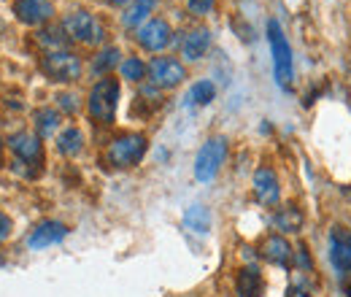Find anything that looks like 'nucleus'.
Masks as SVG:
<instances>
[{
	"mask_svg": "<svg viewBox=\"0 0 351 297\" xmlns=\"http://www.w3.org/2000/svg\"><path fill=\"white\" fill-rule=\"evenodd\" d=\"M267 41H270V54H273V71H276V82L281 89H292L295 79V65H292V46L287 41L281 25L276 19L267 22Z\"/></svg>",
	"mask_w": 351,
	"mask_h": 297,
	"instance_id": "nucleus-1",
	"label": "nucleus"
},
{
	"mask_svg": "<svg viewBox=\"0 0 351 297\" xmlns=\"http://www.w3.org/2000/svg\"><path fill=\"white\" fill-rule=\"evenodd\" d=\"M119 106V82L117 79H100L89 92V114L92 119L111 125Z\"/></svg>",
	"mask_w": 351,
	"mask_h": 297,
	"instance_id": "nucleus-2",
	"label": "nucleus"
},
{
	"mask_svg": "<svg viewBox=\"0 0 351 297\" xmlns=\"http://www.w3.org/2000/svg\"><path fill=\"white\" fill-rule=\"evenodd\" d=\"M146 154V138L141 132H128L111 141L106 160L111 168H132L141 163V157Z\"/></svg>",
	"mask_w": 351,
	"mask_h": 297,
	"instance_id": "nucleus-3",
	"label": "nucleus"
},
{
	"mask_svg": "<svg viewBox=\"0 0 351 297\" xmlns=\"http://www.w3.org/2000/svg\"><path fill=\"white\" fill-rule=\"evenodd\" d=\"M41 71L51 82H62V84L65 82H76L82 76V60L73 51H68V49L46 51L44 60H41Z\"/></svg>",
	"mask_w": 351,
	"mask_h": 297,
	"instance_id": "nucleus-4",
	"label": "nucleus"
},
{
	"mask_svg": "<svg viewBox=\"0 0 351 297\" xmlns=\"http://www.w3.org/2000/svg\"><path fill=\"white\" fill-rule=\"evenodd\" d=\"M224 157H227V141L224 138H208L203 143V149L197 152V160H195V178L208 184L217 178L219 168L224 165Z\"/></svg>",
	"mask_w": 351,
	"mask_h": 297,
	"instance_id": "nucleus-5",
	"label": "nucleus"
},
{
	"mask_svg": "<svg viewBox=\"0 0 351 297\" xmlns=\"http://www.w3.org/2000/svg\"><path fill=\"white\" fill-rule=\"evenodd\" d=\"M62 30L73 38V41H82V43H100L103 41V25L87 14V11H73L65 16L62 22Z\"/></svg>",
	"mask_w": 351,
	"mask_h": 297,
	"instance_id": "nucleus-6",
	"label": "nucleus"
},
{
	"mask_svg": "<svg viewBox=\"0 0 351 297\" xmlns=\"http://www.w3.org/2000/svg\"><path fill=\"white\" fill-rule=\"evenodd\" d=\"M146 71H149L152 84L160 86V89H173V86H178L186 79L184 65L178 60H173V57H154Z\"/></svg>",
	"mask_w": 351,
	"mask_h": 297,
	"instance_id": "nucleus-7",
	"label": "nucleus"
},
{
	"mask_svg": "<svg viewBox=\"0 0 351 297\" xmlns=\"http://www.w3.org/2000/svg\"><path fill=\"white\" fill-rule=\"evenodd\" d=\"M8 149H11L22 163H27V165H38V163L44 160L41 138H38L36 132H27V130L14 132V135L8 138Z\"/></svg>",
	"mask_w": 351,
	"mask_h": 297,
	"instance_id": "nucleus-8",
	"label": "nucleus"
},
{
	"mask_svg": "<svg viewBox=\"0 0 351 297\" xmlns=\"http://www.w3.org/2000/svg\"><path fill=\"white\" fill-rule=\"evenodd\" d=\"M330 259L338 268V273H351V233L346 227H332L330 233Z\"/></svg>",
	"mask_w": 351,
	"mask_h": 297,
	"instance_id": "nucleus-9",
	"label": "nucleus"
},
{
	"mask_svg": "<svg viewBox=\"0 0 351 297\" xmlns=\"http://www.w3.org/2000/svg\"><path fill=\"white\" fill-rule=\"evenodd\" d=\"M14 14H16V19L22 25L36 27V25H44L46 19H51L54 5H51V0H16L14 3Z\"/></svg>",
	"mask_w": 351,
	"mask_h": 297,
	"instance_id": "nucleus-10",
	"label": "nucleus"
},
{
	"mask_svg": "<svg viewBox=\"0 0 351 297\" xmlns=\"http://www.w3.org/2000/svg\"><path fill=\"white\" fill-rule=\"evenodd\" d=\"M138 43L149 51H160L171 43V25L165 19H152L138 30Z\"/></svg>",
	"mask_w": 351,
	"mask_h": 297,
	"instance_id": "nucleus-11",
	"label": "nucleus"
},
{
	"mask_svg": "<svg viewBox=\"0 0 351 297\" xmlns=\"http://www.w3.org/2000/svg\"><path fill=\"white\" fill-rule=\"evenodd\" d=\"M68 235V227L62 224V222H41L30 235H27V246L30 249H46V246H51V243H60L62 238Z\"/></svg>",
	"mask_w": 351,
	"mask_h": 297,
	"instance_id": "nucleus-12",
	"label": "nucleus"
},
{
	"mask_svg": "<svg viewBox=\"0 0 351 297\" xmlns=\"http://www.w3.org/2000/svg\"><path fill=\"white\" fill-rule=\"evenodd\" d=\"M254 195L263 206H276L278 203V178L270 168H260L254 173Z\"/></svg>",
	"mask_w": 351,
	"mask_h": 297,
	"instance_id": "nucleus-13",
	"label": "nucleus"
},
{
	"mask_svg": "<svg viewBox=\"0 0 351 297\" xmlns=\"http://www.w3.org/2000/svg\"><path fill=\"white\" fill-rule=\"evenodd\" d=\"M263 257L267 259V262H273V265L289 268V262H292V246H289L287 238H281V235H270L263 246Z\"/></svg>",
	"mask_w": 351,
	"mask_h": 297,
	"instance_id": "nucleus-14",
	"label": "nucleus"
},
{
	"mask_svg": "<svg viewBox=\"0 0 351 297\" xmlns=\"http://www.w3.org/2000/svg\"><path fill=\"white\" fill-rule=\"evenodd\" d=\"M235 287H238V295L241 297H260L265 292L263 273H260L254 265H249V268H243V270L238 273Z\"/></svg>",
	"mask_w": 351,
	"mask_h": 297,
	"instance_id": "nucleus-15",
	"label": "nucleus"
},
{
	"mask_svg": "<svg viewBox=\"0 0 351 297\" xmlns=\"http://www.w3.org/2000/svg\"><path fill=\"white\" fill-rule=\"evenodd\" d=\"M208 43H211V33L208 30H192L186 33V38L181 41V54L186 60H200L206 51H208Z\"/></svg>",
	"mask_w": 351,
	"mask_h": 297,
	"instance_id": "nucleus-16",
	"label": "nucleus"
},
{
	"mask_svg": "<svg viewBox=\"0 0 351 297\" xmlns=\"http://www.w3.org/2000/svg\"><path fill=\"white\" fill-rule=\"evenodd\" d=\"M184 227L192 230V233H197V235L208 233V230H211V211H208L206 206H192V209H186V213H184Z\"/></svg>",
	"mask_w": 351,
	"mask_h": 297,
	"instance_id": "nucleus-17",
	"label": "nucleus"
},
{
	"mask_svg": "<svg viewBox=\"0 0 351 297\" xmlns=\"http://www.w3.org/2000/svg\"><path fill=\"white\" fill-rule=\"evenodd\" d=\"M273 224L278 230H284V233H298L303 227V213H300V209H295V206H284V209L276 211Z\"/></svg>",
	"mask_w": 351,
	"mask_h": 297,
	"instance_id": "nucleus-18",
	"label": "nucleus"
},
{
	"mask_svg": "<svg viewBox=\"0 0 351 297\" xmlns=\"http://www.w3.org/2000/svg\"><path fill=\"white\" fill-rule=\"evenodd\" d=\"M82 143H84V135H82V130H76V128L62 130L60 138H57V149H60L65 157L79 154V152H82Z\"/></svg>",
	"mask_w": 351,
	"mask_h": 297,
	"instance_id": "nucleus-19",
	"label": "nucleus"
},
{
	"mask_svg": "<svg viewBox=\"0 0 351 297\" xmlns=\"http://www.w3.org/2000/svg\"><path fill=\"white\" fill-rule=\"evenodd\" d=\"M154 5H157V0H135L130 8L125 11V16H122L125 27H138V25L154 11Z\"/></svg>",
	"mask_w": 351,
	"mask_h": 297,
	"instance_id": "nucleus-20",
	"label": "nucleus"
},
{
	"mask_svg": "<svg viewBox=\"0 0 351 297\" xmlns=\"http://www.w3.org/2000/svg\"><path fill=\"white\" fill-rule=\"evenodd\" d=\"M214 97H217V86L211 84V82H197V84L189 89L186 103L189 106H208Z\"/></svg>",
	"mask_w": 351,
	"mask_h": 297,
	"instance_id": "nucleus-21",
	"label": "nucleus"
},
{
	"mask_svg": "<svg viewBox=\"0 0 351 297\" xmlns=\"http://www.w3.org/2000/svg\"><path fill=\"white\" fill-rule=\"evenodd\" d=\"M117 65H119V49H117V46H108V49H103V51L95 57L92 71H95V73H108V71L117 68Z\"/></svg>",
	"mask_w": 351,
	"mask_h": 297,
	"instance_id": "nucleus-22",
	"label": "nucleus"
},
{
	"mask_svg": "<svg viewBox=\"0 0 351 297\" xmlns=\"http://www.w3.org/2000/svg\"><path fill=\"white\" fill-rule=\"evenodd\" d=\"M36 128H38L41 135L57 132V128H60V114L54 108H38L36 111Z\"/></svg>",
	"mask_w": 351,
	"mask_h": 297,
	"instance_id": "nucleus-23",
	"label": "nucleus"
},
{
	"mask_svg": "<svg viewBox=\"0 0 351 297\" xmlns=\"http://www.w3.org/2000/svg\"><path fill=\"white\" fill-rule=\"evenodd\" d=\"M38 43H44L49 51H62L68 41L62 38V33H60V30H54V27H51V30H41V33H38Z\"/></svg>",
	"mask_w": 351,
	"mask_h": 297,
	"instance_id": "nucleus-24",
	"label": "nucleus"
},
{
	"mask_svg": "<svg viewBox=\"0 0 351 297\" xmlns=\"http://www.w3.org/2000/svg\"><path fill=\"white\" fill-rule=\"evenodd\" d=\"M146 73V65L138 60V57H130L122 62V79H130V82H141Z\"/></svg>",
	"mask_w": 351,
	"mask_h": 297,
	"instance_id": "nucleus-25",
	"label": "nucleus"
},
{
	"mask_svg": "<svg viewBox=\"0 0 351 297\" xmlns=\"http://www.w3.org/2000/svg\"><path fill=\"white\" fill-rule=\"evenodd\" d=\"M57 103H60V108H65V111H79V97H76V95H60Z\"/></svg>",
	"mask_w": 351,
	"mask_h": 297,
	"instance_id": "nucleus-26",
	"label": "nucleus"
},
{
	"mask_svg": "<svg viewBox=\"0 0 351 297\" xmlns=\"http://www.w3.org/2000/svg\"><path fill=\"white\" fill-rule=\"evenodd\" d=\"M211 3H214V0H189V8H192L195 14H206V11L211 8Z\"/></svg>",
	"mask_w": 351,
	"mask_h": 297,
	"instance_id": "nucleus-27",
	"label": "nucleus"
},
{
	"mask_svg": "<svg viewBox=\"0 0 351 297\" xmlns=\"http://www.w3.org/2000/svg\"><path fill=\"white\" fill-rule=\"evenodd\" d=\"M8 233H11V219L5 213H0V241H5Z\"/></svg>",
	"mask_w": 351,
	"mask_h": 297,
	"instance_id": "nucleus-28",
	"label": "nucleus"
},
{
	"mask_svg": "<svg viewBox=\"0 0 351 297\" xmlns=\"http://www.w3.org/2000/svg\"><path fill=\"white\" fill-rule=\"evenodd\" d=\"M298 257H300V265H303V268H311V259H308V252L306 249H303V246H300V249H298Z\"/></svg>",
	"mask_w": 351,
	"mask_h": 297,
	"instance_id": "nucleus-29",
	"label": "nucleus"
},
{
	"mask_svg": "<svg viewBox=\"0 0 351 297\" xmlns=\"http://www.w3.org/2000/svg\"><path fill=\"white\" fill-rule=\"evenodd\" d=\"M106 3H111V5H125V3H130V0H106Z\"/></svg>",
	"mask_w": 351,
	"mask_h": 297,
	"instance_id": "nucleus-30",
	"label": "nucleus"
},
{
	"mask_svg": "<svg viewBox=\"0 0 351 297\" xmlns=\"http://www.w3.org/2000/svg\"><path fill=\"white\" fill-rule=\"evenodd\" d=\"M0 33H3V25H0Z\"/></svg>",
	"mask_w": 351,
	"mask_h": 297,
	"instance_id": "nucleus-31",
	"label": "nucleus"
}]
</instances>
